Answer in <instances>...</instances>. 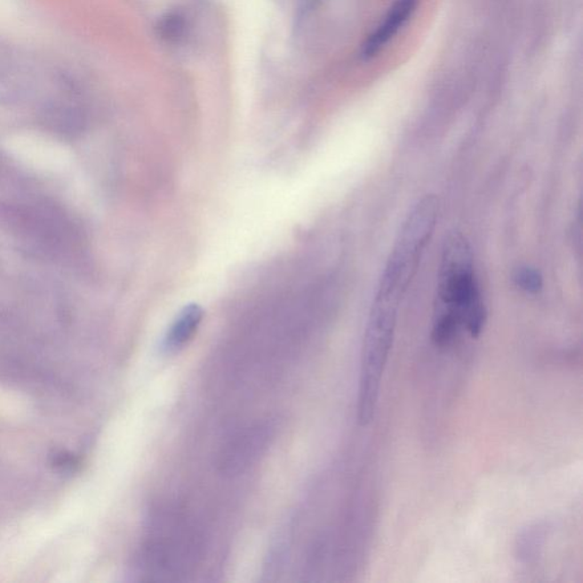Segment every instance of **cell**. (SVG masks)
<instances>
[{"label":"cell","instance_id":"obj_3","mask_svg":"<svg viewBox=\"0 0 583 583\" xmlns=\"http://www.w3.org/2000/svg\"><path fill=\"white\" fill-rule=\"evenodd\" d=\"M439 217V200L427 196L417 202L401 228L388 258L378 293L403 299L419 269Z\"/></svg>","mask_w":583,"mask_h":583},{"label":"cell","instance_id":"obj_8","mask_svg":"<svg viewBox=\"0 0 583 583\" xmlns=\"http://www.w3.org/2000/svg\"><path fill=\"white\" fill-rule=\"evenodd\" d=\"M514 282L521 290L531 294L539 293L544 285L541 274L531 267L518 268L514 274Z\"/></svg>","mask_w":583,"mask_h":583},{"label":"cell","instance_id":"obj_7","mask_svg":"<svg viewBox=\"0 0 583 583\" xmlns=\"http://www.w3.org/2000/svg\"><path fill=\"white\" fill-rule=\"evenodd\" d=\"M188 19L180 12H170L161 16L156 26V36L168 44H180L188 36Z\"/></svg>","mask_w":583,"mask_h":583},{"label":"cell","instance_id":"obj_9","mask_svg":"<svg viewBox=\"0 0 583 583\" xmlns=\"http://www.w3.org/2000/svg\"><path fill=\"white\" fill-rule=\"evenodd\" d=\"M52 465L60 472L68 473L76 471V467H78L79 461L70 452L59 451L52 457Z\"/></svg>","mask_w":583,"mask_h":583},{"label":"cell","instance_id":"obj_6","mask_svg":"<svg viewBox=\"0 0 583 583\" xmlns=\"http://www.w3.org/2000/svg\"><path fill=\"white\" fill-rule=\"evenodd\" d=\"M262 444L261 432L251 430L245 435L237 436L230 444L227 459H232L229 467H241L249 464L252 457L257 456L259 447Z\"/></svg>","mask_w":583,"mask_h":583},{"label":"cell","instance_id":"obj_4","mask_svg":"<svg viewBox=\"0 0 583 583\" xmlns=\"http://www.w3.org/2000/svg\"><path fill=\"white\" fill-rule=\"evenodd\" d=\"M419 0H395V5L388 12L386 21L380 24L379 29L371 34L362 48V58L370 60L374 58L386 44L390 42L403 24L406 23L415 12Z\"/></svg>","mask_w":583,"mask_h":583},{"label":"cell","instance_id":"obj_2","mask_svg":"<svg viewBox=\"0 0 583 583\" xmlns=\"http://www.w3.org/2000/svg\"><path fill=\"white\" fill-rule=\"evenodd\" d=\"M400 303L375 297L364 331L358 390V420L367 427L378 407L380 383L394 344Z\"/></svg>","mask_w":583,"mask_h":583},{"label":"cell","instance_id":"obj_5","mask_svg":"<svg viewBox=\"0 0 583 583\" xmlns=\"http://www.w3.org/2000/svg\"><path fill=\"white\" fill-rule=\"evenodd\" d=\"M204 311L198 305H188L178 314L164 336L165 351L176 352L184 349L192 341L204 321Z\"/></svg>","mask_w":583,"mask_h":583},{"label":"cell","instance_id":"obj_1","mask_svg":"<svg viewBox=\"0 0 583 583\" xmlns=\"http://www.w3.org/2000/svg\"><path fill=\"white\" fill-rule=\"evenodd\" d=\"M437 297V313L451 315L473 338L481 334L487 310L477 285L471 245L459 232L449 234L444 242Z\"/></svg>","mask_w":583,"mask_h":583},{"label":"cell","instance_id":"obj_10","mask_svg":"<svg viewBox=\"0 0 583 583\" xmlns=\"http://www.w3.org/2000/svg\"><path fill=\"white\" fill-rule=\"evenodd\" d=\"M319 3H321V0H301L299 8V18L301 19L303 16L310 13L311 11H314L319 5Z\"/></svg>","mask_w":583,"mask_h":583}]
</instances>
